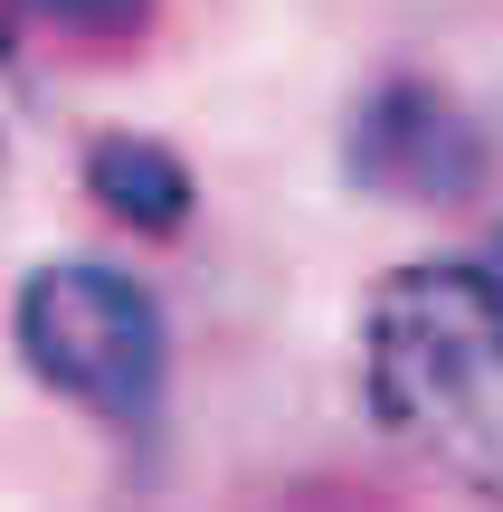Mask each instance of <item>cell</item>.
Listing matches in <instances>:
<instances>
[{"instance_id": "cell-1", "label": "cell", "mask_w": 503, "mask_h": 512, "mask_svg": "<svg viewBox=\"0 0 503 512\" xmlns=\"http://www.w3.org/2000/svg\"><path fill=\"white\" fill-rule=\"evenodd\" d=\"M361 399L428 475L503 512V228L371 285Z\"/></svg>"}, {"instance_id": "cell-4", "label": "cell", "mask_w": 503, "mask_h": 512, "mask_svg": "<svg viewBox=\"0 0 503 512\" xmlns=\"http://www.w3.org/2000/svg\"><path fill=\"white\" fill-rule=\"evenodd\" d=\"M152 10L162 0H19V19H38L48 38H76V48H133Z\"/></svg>"}, {"instance_id": "cell-3", "label": "cell", "mask_w": 503, "mask_h": 512, "mask_svg": "<svg viewBox=\"0 0 503 512\" xmlns=\"http://www.w3.org/2000/svg\"><path fill=\"white\" fill-rule=\"evenodd\" d=\"M86 190L114 209V219H133V228H152V238H171V228L190 219V162L171 143H152V133H95V152H86Z\"/></svg>"}, {"instance_id": "cell-2", "label": "cell", "mask_w": 503, "mask_h": 512, "mask_svg": "<svg viewBox=\"0 0 503 512\" xmlns=\"http://www.w3.org/2000/svg\"><path fill=\"white\" fill-rule=\"evenodd\" d=\"M10 342L29 361L38 389H57L67 408H86L114 437H143L162 418L171 389V323L152 304V285H133L105 256H57L19 285Z\"/></svg>"}]
</instances>
